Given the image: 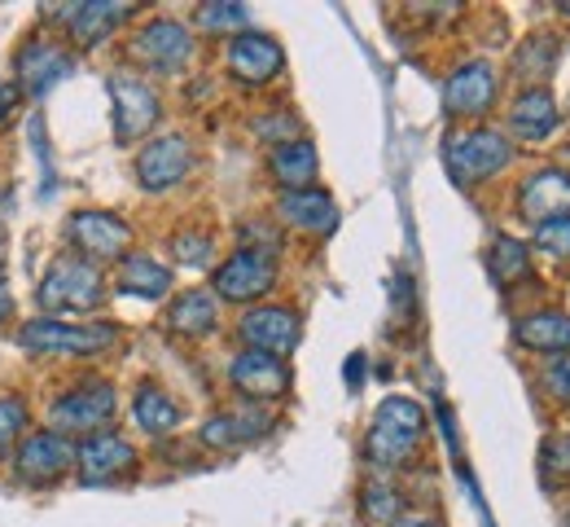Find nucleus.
I'll use <instances>...</instances> for the list:
<instances>
[{
  "instance_id": "aec40b11",
  "label": "nucleus",
  "mask_w": 570,
  "mask_h": 527,
  "mask_svg": "<svg viewBox=\"0 0 570 527\" xmlns=\"http://www.w3.org/2000/svg\"><path fill=\"white\" fill-rule=\"evenodd\" d=\"M518 207L531 225H549L558 216H570V172L562 167H540L522 194H518Z\"/></svg>"
},
{
  "instance_id": "a19ab883",
  "label": "nucleus",
  "mask_w": 570,
  "mask_h": 527,
  "mask_svg": "<svg viewBox=\"0 0 570 527\" xmlns=\"http://www.w3.org/2000/svg\"><path fill=\"white\" fill-rule=\"evenodd\" d=\"M9 316H13V295H9V286L0 282V325H4Z\"/></svg>"
},
{
  "instance_id": "b1692460",
  "label": "nucleus",
  "mask_w": 570,
  "mask_h": 527,
  "mask_svg": "<svg viewBox=\"0 0 570 527\" xmlns=\"http://www.w3.org/2000/svg\"><path fill=\"white\" fill-rule=\"evenodd\" d=\"M167 325L176 334H185V339H207L219 325V300H215L212 291H203V286L180 291L171 300V308H167Z\"/></svg>"
},
{
  "instance_id": "c756f323",
  "label": "nucleus",
  "mask_w": 570,
  "mask_h": 527,
  "mask_svg": "<svg viewBox=\"0 0 570 527\" xmlns=\"http://www.w3.org/2000/svg\"><path fill=\"white\" fill-rule=\"evenodd\" d=\"M558 53H562V45H558L553 36H531V40H522V49H518L513 67H518V76L544 79L553 67H558Z\"/></svg>"
},
{
  "instance_id": "f8f14e48",
  "label": "nucleus",
  "mask_w": 570,
  "mask_h": 527,
  "mask_svg": "<svg viewBox=\"0 0 570 527\" xmlns=\"http://www.w3.org/2000/svg\"><path fill=\"white\" fill-rule=\"evenodd\" d=\"M237 334L246 339V348L255 352H273V357H289L303 339V325H298V312H289L282 303H264V308H250L242 321H237Z\"/></svg>"
},
{
  "instance_id": "72a5a7b5",
  "label": "nucleus",
  "mask_w": 570,
  "mask_h": 527,
  "mask_svg": "<svg viewBox=\"0 0 570 527\" xmlns=\"http://www.w3.org/2000/svg\"><path fill=\"white\" fill-rule=\"evenodd\" d=\"M540 470H544V479L570 484V436H549V440H544V449H540Z\"/></svg>"
},
{
  "instance_id": "a878e982",
  "label": "nucleus",
  "mask_w": 570,
  "mask_h": 527,
  "mask_svg": "<svg viewBox=\"0 0 570 527\" xmlns=\"http://www.w3.org/2000/svg\"><path fill=\"white\" fill-rule=\"evenodd\" d=\"M268 167H273L277 185L289 194V189H312L321 158H316V146H312V141H303V137H298V141H285V146H277Z\"/></svg>"
},
{
  "instance_id": "f257e3e1",
  "label": "nucleus",
  "mask_w": 570,
  "mask_h": 527,
  "mask_svg": "<svg viewBox=\"0 0 570 527\" xmlns=\"http://www.w3.org/2000/svg\"><path fill=\"white\" fill-rule=\"evenodd\" d=\"M426 440V409L409 396H386L377 409H373V422H368V436H364V452L377 470H400L409 466L417 449Z\"/></svg>"
},
{
  "instance_id": "ddd939ff",
  "label": "nucleus",
  "mask_w": 570,
  "mask_h": 527,
  "mask_svg": "<svg viewBox=\"0 0 570 527\" xmlns=\"http://www.w3.org/2000/svg\"><path fill=\"white\" fill-rule=\"evenodd\" d=\"M282 67H285V53L273 36H264V31H237L228 40V71H233L237 84L264 88V84H273V79L282 76Z\"/></svg>"
},
{
  "instance_id": "5701e85b",
  "label": "nucleus",
  "mask_w": 570,
  "mask_h": 527,
  "mask_svg": "<svg viewBox=\"0 0 570 527\" xmlns=\"http://www.w3.org/2000/svg\"><path fill=\"white\" fill-rule=\"evenodd\" d=\"M513 339H518L522 348H531V352H553V357H562V352H570V316L562 308L527 312V316H518Z\"/></svg>"
},
{
  "instance_id": "c85d7f7f",
  "label": "nucleus",
  "mask_w": 570,
  "mask_h": 527,
  "mask_svg": "<svg viewBox=\"0 0 570 527\" xmlns=\"http://www.w3.org/2000/svg\"><path fill=\"white\" fill-rule=\"evenodd\" d=\"M360 510H364V519H368L373 527H391L400 515H404L400 488H395V484H386V479L364 484V492H360Z\"/></svg>"
},
{
  "instance_id": "a211bd4d",
  "label": "nucleus",
  "mask_w": 570,
  "mask_h": 527,
  "mask_svg": "<svg viewBox=\"0 0 570 527\" xmlns=\"http://www.w3.org/2000/svg\"><path fill=\"white\" fill-rule=\"evenodd\" d=\"M13 466H18V475L27 484H58L75 466V445L58 431H36V436H27L18 445Z\"/></svg>"
},
{
  "instance_id": "4be33fe9",
  "label": "nucleus",
  "mask_w": 570,
  "mask_h": 527,
  "mask_svg": "<svg viewBox=\"0 0 570 527\" xmlns=\"http://www.w3.org/2000/svg\"><path fill=\"white\" fill-rule=\"evenodd\" d=\"M558 119H562V115H558V101H553L549 88H522L518 101H513V110H509V128H513V137H522V141H544V137H553Z\"/></svg>"
},
{
  "instance_id": "37998d69",
  "label": "nucleus",
  "mask_w": 570,
  "mask_h": 527,
  "mask_svg": "<svg viewBox=\"0 0 570 527\" xmlns=\"http://www.w3.org/2000/svg\"><path fill=\"white\" fill-rule=\"evenodd\" d=\"M4 269H9V255H4V233H0V282H4Z\"/></svg>"
},
{
  "instance_id": "bb28decb",
  "label": "nucleus",
  "mask_w": 570,
  "mask_h": 527,
  "mask_svg": "<svg viewBox=\"0 0 570 527\" xmlns=\"http://www.w3.org/2000/svg\"><path fill=\"white\" fill-rule=\"evenodd\" d=\"M132 418H137V427H141L145 436H171V431L180 427V404H176L163 387L145 382V387H137Z\"/></svg>"
},
{
  "instance_id": "e433bc0d",
  "label": "nucleus",
  "mask_w": 570,
  "mask_h": 527,
  "mask_svg": "<svg viewBox=\"0 0 570 527\" xmlns=\"http://www.w3.org/2000/svg\"><path fill=\"white\" fill-rule=\"evenodd\" d=\"M255 133L268 146H285V141H298V119L294 115H264V119H255Z\"/></svg>"
},
{
  "instance_id": "20e7f679",
  "label": "nucleus",
  "mask_w": 570,
  "mask_h": 527,
  "mask_svg": "<svg viewBox=\"0 0 570 527\" xmlns=\"http://www.w3.org/2000/svg\"><path fill=\"white\" fill-rule=\"evenodd\" d=\"M443 163L456 185H479L488 176H500L513 163V146L497 128H465L443 141Z\"/></svg>"
},
{
  "instance_id": "423d86ee",
  "label": "nucleus",
  "mask_w": 570,
  "mask_h": 527,
  "mask_svg": "<svg viewBox=\"0 0 570 527\" xmlns=\"http://www.w3.org/2000/svg\"><path fill=\"white\" fill-rule=\"evenodd\" d=\"M115 409H119V396H115L110 382H83V387L53 400L49 427L58 436H97L115 418Z\"/></svg>"
},
{
  "instance_id": "dca6fc26",
  "label": "nucleus",
  "mask_w": 570,
  "mask_h": 527,
  "mask_svg": "<svg viewBox=\"0 0 570 527\" xmlns=\"http://www.w3.org/2000/svg\"><path fill=\"white\" fill-rule=\"evenodd\" d=\"M137 466V449L119 436V431H97L75 449V470L79 484H115L119 475H128Z\"/></svg>"
},
{
  "instance_id": "7c9ffc66",
  "label": "nucleus",
  "mask_w": 570,
  "mask_h": 527,
  "mask_svg": "<svg viewBox=\"0 0 570 527\" xmlns=\"http://www.w3.org/2000/svg\"><path fill=\"white\" fill-rule=\"evenodd\" d=\"M203 31H212V36H237V31H246V4H233V0H212V4H203L198 9V18H194Z\"/></svg>"
},
{
  "instance_id": "39448f33",
  "label": "nucleus",
  "mask_w": 570,
  "mask_h": 527,
  "mask_svg": "<svg viewBox=\"0 0 570 527\" xmlns=\"http://www.w3.org/2000/svg\"><path fill=\"white\" fill-rule=\"evenodd\" d=\"M212 295L228 303H255L264 300L273 286H277V255L268 251H255V246H242L233 251L212 277Z\"/></svg>"
},
{
  "instance_id": "cd10ccee",
  "label": "nucleus",
  "mask_w": 570,
  "mask_h": 527,
  "mask_svg": "<svg viewBox=\"0 0 570 527\" xmlns=\"http://www.w3.org/2000/svg\"><path fill=\"white\" fill-rule=\"evenodd\" d=\"M527 269H531V246L518 242V237H509V233H500L497 242H492V251H488V273L497 277V286L522 282Z\"/></svg>"
},
{
  "instance_id": "79ce46f5",
  "label": "nucleus",
  "mask_w": 570,
  "mask_h": 527,
  "mask_svg": "<svg viewBox=\"0 0 570 527\" xmlns=\"http://www.w3.org/2000/svg\"><path fill=\"white\" fill-rule=\"evenodd\" d=\"M360 378H364V357H352V361H347V382H352V387H360Z\"/></svg>"
},
{
  "instance_id": "473e14b6",
  "label": "nucleus",
  "mask_w": 570,
  "mask_h": 527,
  "mask_svg": "<svg viewBox=\"0 0 570 527\" xmlns=\"http://www.w3.org/2000/svg\"><path fill=\"white\" fill-rule=\"evenodd\" d=\"M22 431H27V404L18 396H0V461H9Z\"/></svg>"
},
{
  "instance_id": "9d476101",
  "label": "nucleus",
  "mask_w": 570,
  "mask_h": 527,
  "mask_svg": "<svg viewBox=\"0 0 570 527\" xmlns=\"http://www.w3.org/2000/svg\"><path fill=\"white\" fill-rule=\"evenodd\" d=\"M194 167V146L180 137V133H167V137H154L145 141L137 154V180L149 194H167L176 189Z\"/></svg>"
},
{
  "instance_id": "2f4dec72",
  "label": "nucleus",
  "mask_w": 570,
  "mask_h": 527,
  "mask_svg": "<svg viewBox=\"0 0 570 527\" xmlns=\"http://www.w3.org/2000/svg\"><path fill=\"white\" fill-rule=\"evenodd\" d=\"M171 251H176V260L185 264V269H207L212 264V251H215V242H212V233H194V228H185V233H176L171 237Z\"/></svg>"
},
{
  "instance_id": "58836bf2",
  "label": "nucleus",
  "mask_w": 570,
  "mask_h": 527,
  "mask_svg": "<svg viewBox=\"0 0 570 527\" xmlns=\"http://www.w3.org/2000/svg\"><path fill=\"white\" fill-rule=\"evenodd\" d=\"M9 110H18V84H0V124L9 119Z\"/></svg>"
},
{
  "instance_id": "9b49d317",
  "label": "nucleus",
  "mask_w": 570,
  "mask_h": 527,
  "mask_svg": "<svg viewBox=\"0 0 570 527\" xmlns=\"http://www.w3.org/2000/svg\"><path fill=\"white\" fill-rule=\"evenodd\" d=\"M497 88L500 84H497L492 62L474 58V62H461L452 76L443 79V106H448V115H456V119H479V115L492 110Z\"/></svg>"
},
{
  "instance_id": "7ed1b4c3",
  "label": "nucleus",
  "mask_w": 570,
  "mask_h": 527,
  "mask_svg": "<svg viewBox=\"0 0 570 527\" xmlns=\"http://www.w3.org/2000/svg\"><path fill=\"white\" fill-rule=\"evenodd\" d=\"M36 300L45 308V316H49V312H53V316H58V312H92V308L106 303V277H101L97 264H88V260H79V255H62V260L49 264V273H45L40 291H36Z\"/></svg>"
},
{
  "instance_id": "4468645a",
  "label": "nucleus",
  "mask_w": 570,
  "mask_h": 527,
  "mask_svg": "<svg viewBox=\"0 0 570 527\" xmlns=\"http://www.w3.org/2000/svg\"><path fill=\"white\" fill-rule=\"evenodd\" d=\"M228 378H233V387L250 400V404H264V400H282L285 391H289V365H285L282 357H273V352H255V348H242L237 357H233V365H228Z\"/></svg>"
},
{
  "instance_id": "a18cd8bd",
  "label": "nucleus",
  "mask_w": 570,
  "mask_h": 527,
  "mask_svg": "<svg viewBox=\"0 0 570 527\" xmlns=\"http://www.w3.org/2000/svg\"><path fill=\"white\" fill-rule=\"evenodd\" d=\"M567 524H570V515H567Z\"/></svg>"
},
{
  "instance_id": "4c0bfd02",
  "label": "nucleus",
  "mask_w": 570,
  "mask_h": 527,
  "mask_svg": "<svg viewBox=\"0 0 570 527\" xmlns=\"http://www.w3.org/2000/svg\"><path fill=\"white\" fill-rule=\"evenodd\" d=\"M31 141H36V154H40V163H45V119L36 115L31 119ZM53 189V176H49V167H45V194Z\"/></svg>"
},
{
  "instance_id": "c03bdc74",
  "label": "nucleus",
  "mask_w": 570,
  "mask_h": 527,
  "mask_svg": "<svg viewBox=\"0 0 570 527\" xmlns=\"http://www.w3.org/2000/svg\"><path fill=\"white\" fill-rule=\"evenodd\" d=\"M558 9H562V13H570V0H562V4H558Z\"/></svg>"
},
{
  "instance_id": "c9c22d12",
  "label": "nucleus",
  "mask_w": 570,
  "mask_h": 527,
  "mask_svg": "<svg viewBox=\"0 0 570 527\" xmlns=\"http://www.w3.org/2000/svg\"><path fill=\"white\" fill-rule=\"evenodd\" d=\"M540 387H544L558 404H570V357H553V361L540 370Z\"/></svg>"
},
{
  "instance_id": "0eeeda50",
  "label": "nucleus",
  "mask_w": 570,
  "mask_h": 527,
  "mask_svg": "<svg viewBox=\"0 0 570 527\" xmlns=\"http://www.w3.org/2000/svg\"><path fill=\"white\" fill-rule=\"evenodd\" d=\"M106 88H110V106H115V141L119 146L141 141L145 133L158 124V115H163L158 92L132 71H115L106 79Z\"/></svg>"
},
{
  "instance_id": "6e6552de",
  "label": "nucleus",
  "mask_w": 570,
  "mask_h": 527,
  "mask_svg": "<svg viewBox=\"0 0 570 527\" xmlns=\"http://www.w3.org/2000/svg\"><path fill=\"white\" fill-rule=\"evenodd\" d=\"M132 58L141 67H149L154 76H176L194 58V31L185 22H176V18H154L137 31Z\"/></svg>"
},
{
  "instance_id": "1a4fd4ad",
  "label": "nucleus",
  "mask_w": 570,
  "mask_h": 527,
  "mask_svg": "<svg viewBox=\"0 0 570 527\" xmlns=\"http://www.w3.org/2000/svg\"><path fill=\"white\" fill-rule=\"evenodd\" d=\"M67 237L79 251V260L88 264H110V260H124L128 246H132V225L110 216V212H75Z\"/></svg>"
},
{
  "instance_id": "f3484780",
  "label": "nucleus",
  "mask_w": 570,
  "mask_h": 527,
  "mask_svg": "<svg viewBox=\"0 0 570 527\" xmlns=\"http://www.w3.org/2000/svg\"><path fill=\"white\" fill-rule=\"evenodd\" d=\"M268 427H273L268 409L246 400V404H233V409H219V413H212V418L203 422L198 440H203L207 449H242V445L264 440V436H268Z\"/></svg>"
},
{
  "instance_id": "f704fd0d",
  "label": "nucleus",
  "mask_w": 570,
  "mask_h": 527,
  "mask_svg": "<svg viewBox=\"0 0 570 527\" xmlns=\"http://www.w3.org/2000/svg\"><path fill=\"white\" fill-rule=\"evenodd\" d=\"M535 246L549 251L553 260H570V216H558L549 225H535Z\"/></svg>"
},
{
  "instance_id": "f03ea898",
  "label": "nucleus",
  "mask_w": 570,
  "mask_h": 527,
  "mask_svg": "<svg viewBox=\"0 0 570 527\" xmlns=\"http://www.w3.org/2000/svg\"><path fill=\"white\" fill-rule=\"evenodd\" d=\"M18 343L36 357H97L119 343V325L110 321H58V316H36L18 330Z\"/></svg>"
},
{
  "instance_id": "393cba45",
  "label": "nucleus",
  "mask_w": 570,
  "mask_h": 527,
  "mask_svg": "<svg viewBox=\"0 0 570 527\" xmlns=\"http://www.w3.org/2000/svg\"><path fill=\"white\" fill-rule=\"evenodd\" d=\"M119 295H137V300H163L171 291V269L158 264L154 255H141V251H128L119 260V277H115Z\"/></svg>"
},
{
  "instance_id": "412c9836",
  "label": "nucleus",
  "mask_w": 570,
  "mask_h": 527,
  "mask_svg": "<svg viewBox=\"0 0 570 527\" xmlns=\"http://www.w3.org/2000/svg\"><path fill=\"white\" fill-rule=\"evenodd\" d=\"M277 216L289 228H303V233H334L338 228V203L325 194V189H289L277 198Z\"/></svg>"
},
{
  "instance_id": "6ab92c4d",
  "label": "nucleus",
  "mask_w": 570,
  "mask_h": 527,
  "mask_svg": "<svg viewBox=\"0 0 570 527\" xmlns=\"http://www.w3.org/2000/svg\"><path fill=\"white\" fill-rule=\"evenodd\" d=\"M58 22H67L71 40L79 49H97L115 27H124L132 18V4H119V0H75L67 9L53 13Z\"/></svg>"
},
{
  "instance_id": "2eb2a0df",
  "label": "nucleus",
  "mask_w": 570,
  "mask_h": 527,
  "mask_svg": "<svg viewBox=\"0 0 570 527\" xmlns=\"http://www.w3.org/2000/svg\"><path fill=\"white\" fill-rule=\"evenodd\" d=\"M71 71H75V58L62 45H53V40H27L18 49V58H13V76H18L13 84L27 97H45L53 84H62Z\"/></svg>"
},
{
  "instance_id": "ea45409f",
  "label": "nucleus",
  "mask_w": 570,
  "mask_h": 527,
  "mask_svg": "<svg viewBox=\"0 0 570 527\" xmlns=\"http://www.w3.org/2000/svg\"><path fill=\"white\" fill-rule=\"evenodd\" d=\"M391 527H443V524H439L434 515H400Z\"/></svg>"
}]
</instances>
